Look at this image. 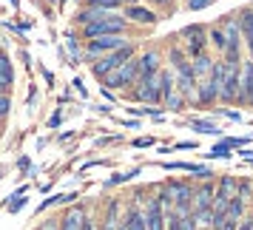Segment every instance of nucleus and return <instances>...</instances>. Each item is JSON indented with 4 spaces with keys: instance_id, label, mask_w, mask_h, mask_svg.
Masks as SVG:
<instances>
[{
    "instance_id": "obj_13",
    "label": "nucleus",
    "mask_w": 253,
    "mask_h": 230,
    "mask_svg": "<svg viewBox=\"0 0 253 230\" xmlns=\"http://www.w3.org/2000/svg\"><path fill=\"white\" fill-rule=\"evenodd\" d=\"M236 20H239L242 43L248 46V57H253V6H245Z\"/></svg>"
},
{
    "instance_id": "obj_19",
    "label": "nucleus",
    "mask_w": 253,
    "mask_h": 230,
    "mask_svg": "<svg viewBox=\"0 0 253 230\" xmlns=\"http://www.w3.org/2000/svg\"><path fill=\"white\" fill-rule=\"evenodd\" d=\"M14 85V71H12V63H3L0 66V94H9Z\"/></svg>"
},
{
    "instance_id": "obj_14",
    "label": "nucleus",
    "mask_w": 253,
    "mask_h": 230,
    "mask_svg": "<svg viewBox=\"0 0 253 230\" xmlns=\"http://www.w3.org/2000/svg\"><path fill=\"white\" fill-rule=\"evenodd\" d=\"M97 225H100V230H117V225H120V202H108V207H105L103 219H97Z\"/></svg>"
},
{
    "instance_id": "obj_9",
    "label": "nucleus",
    "mask_w": 253,
    "mask_h": 230,
    "mask_svg": "<svg viewBox=\"0 0 253 230\" xmlns=\"http://www.w3.org/2000/svg\"><path fill=\"white\" fill-rule=\"evenodd\" d=\"M123 12H126L128 23H139V26H154L157 20H160V14L151 12L148 6H139V3H128V6H123Z\"/></svg>"
},
{
    "instance_id": "obj_4",
    "label": "nucleus",
    "mask_w": 253,
    "mask_h": 230,
    "mask_svg": "<svg viewBox=\"0 0 253 230\" xmlns=\"http://www.w3.org/2000/svg\"><path fill=\"white\" fill-rule=\"evenodd\" d=\"M134 82H137V54L128 57L123 66H117V69L103 80V85L105 88H114V91H126V88H131Z\"/></svg>"
},
{
    "instance_id": "obj_8",
    "label": "nucleus",
    "mask_w": 253,
    "mask_h": 230,
    "mask_svg": "<svg viewBox=\"0 0 253 230\" xmlns=\"http://www.w3.org/2000/svg\"><path fill=\"white\" fill-rule=\"evenodd\" d=\"M142 216H145V230H165V219H168V210H165V205H162L160 193L148 199V207L142 210Z\"/></svg>"
},
{
    "instance_id": "obj_25",
    "label": "nucleus",
    "mask_w": 253,
    "mask_h": 230,
    "mask_svg": "<svg viewBox=\"0 0 253 230\" xmlns=\"http://www.w3.org/2000/svg\"><path fill=\"white\" fill-rule=\"evenodd\" d=\"M208 37H211V43H213L219 51L225 48V29H222V23H219V26H211V29H208Z\"/></svg>"
},
{
    "instance_id": "obj_24",
    "label": "nucleus",
    "mask_w": 253,
    "mask_h": 230,
    "mask_svg": "<svg viewBox=\"0 0 253 230\" xmlns=\"http://www.w3.org/2000/svg\"><path fill=\"white\" fill-rule=\"evenodd\" d=\"M23 205H26V188L23 191H14L12 199L6 202V210H9V213H20V207Z\"/></svg>"
},
{
    "instance_id": "obj_27",
    "label": "nucleus",
    "mask_w": 253,
    "mask_h": 230,
    "mask_svg": "<svg viewBox=\"0 0 253 230\" xmlns=\"http://www.w3.org/2000/svg\"><path fill=\"white\" fill-rule=\"evenodd\" d=\"M213 0H185V6L191 9V12H199V9H208Z\"/></svg>"
},
{
    "instance_id": "obj_20",
    "label": "nucleus",
    "mask_w": 253,
    "mask_h": 230,
    "mask_svg": "<svg viewBox=\"0 0 253 230\" xmlns=\"http://www.w3.org/2000/svg\"><path fill=\"white\" fill-rule=\"evenodd\" d=\"M225 216H228V219H236V222H239V219L245 216V199H239V196H230Z\"/></svg>"
},
{
    "instance_id": "obj_35",
    "label": "nucleus",
    "mask_w": 253,
    "mask_h": 230,
    "mask_svg": "<svg viewBox=\"0 0 253 230\" xmlns=\"http://www.w3.org/2000/svg\"><path fill=\"white\" fill-rule=\"evenodd\" d=\"M182 148H196V142H179V145H176V151H182Z\"/></svg>"
},
{
    "instance_id": "obj_3",
    "label": "nucleus",
    "mask_w": 253,
    "mask_h": 230,
    "mask_svg": "<svg viewBox=\"0 0 253 230\" xmlns=\"http://www.w3.org/2000/svg\"><path fill=\"white\" fill-rule=\"evenodd\" d=\"M222 74H225V60H213V66H211V71H208L205 82L199 80L196 85H199V103H216L219 100V88H222Z\"/></svg>"
},
{
    "instance_id": "obj_21",
    "label": "nucleus",
    "mask_w": 253,
    "mask_h": 230,
    "mask_svg": "<svg viewBox=\"0 0 253 230\" xmlns=\"http://www.w3.org/2000/svg\"><path fill=\"white\" fill-rule=\"evenodd\" d=\"M185 100H188V97H185V94L179 91V88H173L171 94H165V97H162V103L168 105L171 111H179V108H182V105H185Z\"/></svg>"
},
{
    "instance_id": "obj_17",
    "label": "nucleus",
    "mask_w": 253,
    "mask_h": 230,
    "mask_svg": "<svg viewBox=\"0 0 253 230\" xmlns=\"http://www.w3.org/2000/svg\"><path fill=\"white\" fill-rule=\"evenodd\" d=\"M120 222H123V228H126V230H145V216H142V210H139V207L126 210V216L120 219Z\"/></svg>"
},
{
    "instance_id": "obj_30",
    "label": "nucleus",
    "mask_w": 253,
    "mask_h": 230,
    "mask_svg": "<svg viewBox=\"0 0 253 230\" xmlns=\"http://www.w3.org/2000/svg\"><path fill=\"white\" fill-rule=\"evenodd\" d=\"M83 230H100V225H97V219L85 216V225H83Z\"/></svg>"
},
{
    "instance_id": "obj_2",
    "label": "nucleus",
    "mask_w": 253,
    "mask_h": 230,
    "mask_svg": "<svg viewBox=\"0 0 253 230\" xmlns=\"http://www.w3.org/2000/svg\"><path fill=\"white\" fill-rule=\"evenodd\" d=\"M137 54V46H131V43H126V46H120V48H114V51H105L103 57H97L91 63V71H94V77L97 80H105L111 71L117 69V66H123L128 57H134Z\"/></svg>"
},
{
    "instance_id": "obj_34",
    "label": "nucleus",
    "mask_w": 253,
    "mask_h": 230,
    "mask_svg": "<svg viewBox=\"0 0 253 230\" xmlns=\"http://www.w3.org/2000/svg\"><path fill=\"white\" fill-rule=\"evenodd\" d=\"M236 230H253V228H251V222H242V219H239V225H236Z\"/></svg>"
},
{
    "instance_id": "obj_15",
    "label": "nucleus",
    "mask_w": 253,
    "mask_h": 230,
    "mask_svg": "<svg viewBox=\"0 0 253 230\" xmlns=\"http://www.w3.org/2000/svg\"><path fill=\"white\" fill-rule=\"evenodd\" d=\"M242 145H248V139H225V142H219L216 148H211L205 153L208 159H225L230 156V148H242Z\"/></svg>"
},
{
    "instance_id": "obj_29",
    "label": "nucleus",
    "mask_w": 253,
    "mask_h": 230,
    "mask_svg": "<svg viewBox=\"0 0 253 230\" xmlns=\"http://www.w3.org/2000/svg\"><path fill=\"white\" fill-rule=\"evenodd\" d=\"M154 145V137H139L134 139V148H151Z\"/></svg>"
},
{
    "instance_id": "obj_32",
    "label": "nucleus",
    "mask_w": 253,
    "mask_h": 230,
    "mask_svg": "<svg viewBox=\"0 0 253 230\" xmlns=\"http://www.w3.org/2000/svg\"><path fill=\"white\" fill-rule=\"evenodd\" d=\"M60 119H63V116H60V114H54L51 119H48V128H57V125H60Z\"/></svg>"
},
{
    "instance_id": "obj_26",
    "label": "nucleus",
    "mask_w": 253,
    "mask_h": 230,
    "mask_svg": "<svg viewBox=\"0 0 253 230\" xmlns=\"http://www.w3.org/2000/svg\"><path fill=\"white\" fill-rule=\"evenodd\" d=\"M139 173V168H134V171H126V173H117V176H111L108 179V185H120V182H128V179H134Z\"/></svg>"
},
{
    "instance_id": "obj_18",
    "label": "nucleus",
    "mask_w": 253,
    "mask_h": 230,
    "mask_svg": "<svg viewBox=\"0 0 253 230\" xmlns=\"http://www.w3.org/2000/svg\"><path fill=\"white\" fill-rule=\"evenodd\" d=\"M216 199H225V202H228L230 196H236V179H233V176H222V179H219L216 182Z\"/></svg>"
},
{
    "instance_id": "obj_5",
    "label": "nucleus",
    "mask_w": 253,
    "mask_h": 230,
    "mask_svg": "<svg viewBox=\"0 0 253 230\" xmlns=\"http://www.w3.org/2000/svg\"><path fill=\"white\" fill-rule=\"evenodd\" d=\"M239 80H242V63H225V74H222V88H219V100L222 103H236L239 100Z\"/></svg>"
},
{
    "instance_id": "obj_16",
    "label": "nucleus",
    "mask_w": 253,
    "mask_h": 230,
    "mask_svg": "<svg viewBox=\"0 0 253 230\" xmlns=\"http://www.w3.org/2000/svg\"><path fill=\"white\" fill-rule=\"evenodd\" d=\"M211 66H213V57H211L208 51H202V54H196V57L191 60V69H194L196 82H199V80H205V77H208V71H211Z\"/></svg>"
},
{
    "instance_id": "obj_11",
    "label": "nucleus",
    "mask_w": 253,
    "mask_h": 230,
    "mask_svg": "<svg viewBox=\"0 0 253 230\" xmlns=\"http://www.w3.org/2000/svg\"><path fill=\"white\" fill-rule=\"evenodd\" d=\"M85 216H88V210H85V205H74L69 207L66 213H60V230H83V225H85Z\"/></svg>"
},
{
    "instance_id": "obj_7",
    "label": "nucleus",
    "mask_w": 253,
    "mask_h": 230,
    "mask_svg": "<svg viewBox=\"0 0 253 230\" xmlns=\"http://www.w3.org/2000/svg\"><path fill=\"white\" fill-rule=\"evenodd\" d=\"M182 37H185V46H188V54H191V57L208 51V29H205V26H199V23L185 26Z\"/></svg>"
},
{
    "instance_id": "obj_23",
    "label": "nucleus",
    "mask_w": 253,
    "mask_h": 230,
    "mask_svg": "<svg viewBox=\"0 0 253 230\" xmlns=\"http://www.w3.org/2000/svg\"><path fill=\"white\" fill-rule=\"evenodd\" d=\"M191 128H194L196 134H211V137H219V128L213 122H208V119H191Z\"/></svg>"
},
{
    "instance_id": "obj_1",
    "label": "nucleus",
    "mask_w": 253,
    "mask_h": 230,
    "mask_svg": "<svg viewBox=\"0 0 253 230\" xmlns=\"http://www.w3.org/2000/svg\"><path fill=\"white\" fill-rule=\"evenodd\" d=\"M131 23H128L126 14H117V12H108L103 14L100 20H91V23L83 26V37L91 40V37H100V35H126Z\"/></svg>"
},
{
    "instance_id": "obj_12",
    "label": "nucleus",
    "mask_w": 253,
    "mask_h": 230,
    "mask_svg": "<svg viewBox=\"0 0 253 230\" xmlns=\"http://www.w3.org/2000/svg\"><path fill=\"white\" fill-rule=\"evenodd\" d=\"M160 51H154V48H148V51H142L137 57V80L139 77H151V74H160Z\"/></svg>"
},
{
    "instance_id": "obj_36",
    "label": "nucleus",
    "mask_w": 253,
    "mask_h": 230,
    "mask_svg": "<svg viewBox=\"0 0 253 230\" xmlns=\"http://www.w3.org/2000/svg\"><path fill=\"white\" fill-rule=\"evenodd\" d=\"M248 222H251V228H253V216H248Z\"/></svg>"
},
{
    "instance_id": "obj_37",
    "label": "nucleus",
    "mask_w": 253,
    "mask_h": 230,
    "mask_svg": "<svg viewBox=\"0 0 253 230\" xmlns=\"http://www.w3.org/2000/svg\"><path fill=\"white\" fill-rule=\"evenodd\" d=\"M60 3H66V0H60Z\"/></svg>"
},
{
    "instance_id": "obj_10",
    "label": "nucleus",
    "mask_w": 253,
    "mask_h": 230,
    "mask_svg": "<svg viewBox=\"0 0 253 230\" xmlns=\"http://www.w3.org/2000/svg\"><path fill=\"white\" fill-rule=\"evenodd\" d=\"M239 105H253V57L245 60L242 66V80H239Z\"/></svg>"
},
{
    "instance_id": "obj_6",
    "label": "nucleus",
    "mask_w": 253,
    "mask_h": 230,
    "mask_svg": "<svg viewBox=\"0 0 253 230\" xmlns=\"http://www.w3.org/2000/svg\"><path fill=\"white\" fill-rule=\"evenodd\" d=\"M131 97L142 100V103L160 105L162 103V88H160V74H151V77H139L137 85H131Z\"/></svg>"
},
{
    "instance_id": "obj_31",
    "label": "nucleus",
    "mask_w": 253,
    "mask_h": 230,
    "mask_svg": "<svg viewBox=\"0 0 253 230\" xmlns=\"http://www.w3.org/2000/svg\"><path fill=\"white\" fill-rule=\"evenodd\" d=\"M103 97L108 100V103H117V94L111 91V88H103Z\"/></svg>"
},
{
    "instance_id": "obj_28",
    "label": "nucleus",
    "mask_w": 253,
    "mask_h": 230,
    "mask_svg": "<svg viewBox=\"0 0 253 230\" xmlns=\"http://www.w3.org/2000/svg\"><path fill=\"white\" fill-rule=\"evenodd\" d=\"M9 108H12V100H9V94H0V116L9 114Z\"/></svg>"
},
{
    "instance_id": "obj_22",
    "label": "nucleus",
    "mask_w": 253,
    "mask_h": 230,
    "mask_svg": "<svg viewBox=\"0 0 253 230\" xmlns=\"http://www.w3.org/2000/svg\"><path fill=\"white\" fill-rule=\"evenodd\" d=\"M85 6H91V9H103V12H120V9H123V0H88Z\"/></svg>"
},
{
    "instance_id": "obj_33",
    "label": "nucleus",
    "mask_w": 253,
    "mask_h": 230,
    "mask_svg": "<svg viewBox=\"0 0 253 230\" xmlns=\"http://www.w3.org/2000/svg\"><path fill=\"white\" fill-rule=\"evenodd\" d=\"M145 3H154V6H171V0H145Z\"/></svg>"
}]
</instances>
